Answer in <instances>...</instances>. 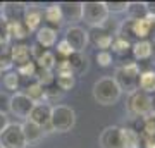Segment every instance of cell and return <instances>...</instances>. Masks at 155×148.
<instances>
[{"mask_svg": "<svg viewBox=\"0 0 155 148\" xmlns=\"http://www.w3.org/2000/svg\"><path fill=\"white\" fill-rule=\"evenodd\" d=\"M91 95H93V100L98 105L112 107V105H116L121 100L122 91H121V88L117 86V83L114 81L112 76H104L93 83Z\"/></svg>", "mask_w": 155, "mask_h": 148, "instance_id": "cell-1", "label": "cell"}, {"mask_svg": "<svg viewBox=\"0 0 155 148\" xmlns=\"http://www.w3.org/2000/svg\"><path fill=\"white\" fill-rule=\"evenodd\" d=\"M76 110L69 105H52V114H50V133H71L76 126Z\"/></svg>", "mask_w": 155, "mask_h": 148, "instance_id": "cell-2", "label": "cell"}, {"mask_svg": "<svg viewBox=\"0 0 155 148\" xmlns=\"http://www.w3.org/2000/svg\"><path fill=\"white\" fill-rule=\"evenodd\" d=\"M140 64L138 62H124L121 64L119 67H116V71H114V81L117 83V86L121 88L122 93H133L138 90V77H140Z\"/></svg>", "mask_w": 155, "mask_h": 148, "instance_id": "cell-3", "label": "cell"}, {"mask_svg": "<svg viewBox=\"0 0 155 148\" xmlns=\"http://www.w3.org/2000/svg\"><path fill=\"white\" fill-rule=\"evenodd\" d=\"M152 95L143 91H133L126 98V112L131 119H145L152 115Z\"/></svg>", "mask_w": 155, "mask_h": 148, "instance_id": "cell-4", "label": "cell"}, {"mask_svg": "<svg viewBox=\"0 0 155 148\" xmlns=\"http://www.w3.org/2000/svg\"><path fill=\"white\" fill-rule=\"evenodd\" d=\"M110 17L105 7V2H83V11H81V21H84L86 26L100 28L107 22Z\"/></svg>", "mask_w": 155, "mask_h": 148, "instance_id": "cell-5", "label": "cell"}, {"mask_svg": "<svg viewBox=\"0 0 155 148\" xmlns=\"http://www.w3.org/2000/svg\"><path fill=\"white\" fill-rule=\"evenodd\" d=\"M0 148H28L19 122H11L0 133Z\"/></svg>", "mask_w": 155, "mask_h": 148, "instance_id": "cell-6", "label": "cell"}, {"mask_svg": "<svg viewBox=\"0 0 155 148\" xmlns=\"http://www.w3.org/2000/svg\"><path fill=\"white\" fill-rule=\"evenodd\" d=\"M62 40H66L67 45L72 48V52H84L86 47L90 45L88 31H86L84 28L78 26V24H74V26H67L66 31H64V38Z\"/></svg>", "mask_w": 155, "mask_h": 148, "instance_id": "cell-7", "label": "cell"}, {"mask_svg": "<svg viewBox=\"0 0 155 148\" xmlns=\"http://www.w3.org/2000/svg\"><path fill=\"white\" fill-rule=\"evenodd\" d=\"M33 102L22 93V91H16L11 95V102H9V112L12 115H16L21 121H28V115L33 109Z\"/></svg>", "mask_w": 155, "mask_h": 148, "instance_id": "cell-8", "label": "cell"}, {"mask_svg": "<svg viewBox=\"0 0 155 148\" xmlns=\"http://www.w3.org/2000/svg\"><path fill=\"white\" fill-rule=\"evenodd\" d=\"M127 28L138 40H148L152 31H155V17L145 16L140 19H134V21L127 19Z\"/></svg>", "mask_w": 155, "mask_h": 148, "instance_id": "cell-9", "label": "cell"}, {"mask_svg": "<svg viewBox=\"0 0 155 148\" xmlns=\"http://www.w3.org/2000/svg\"><path fill=\"white\" fill-rule=\"evenodd\" d=\"M50 114H52V105L45 104V102L35 104L28 115V121H31L33 124L43 127L45 131L50 133Z\"/></svg>", "mask_w": 155, "mask_h": 148, "instance_id": "cell-10", "label": "cell"}, {"mask_svg": "<svg viewBox=\"0 0 155 148\" xmlns=\"http://www.w3.org/2000/svg\"><path fill=\"white\" fill-rule=\"evenodd\" d=\"M100 148H122L121 126H107L102 129L98 136Z\"/></svg>", "mask_w": 155, "mask_h": 148, "instance_id": "cell-11", "label": "cell"}, {"mask_svg": "<svg viewBox=\"0 0 155 148\" xmlns=\"http://www.w3.org/2000/svg\"><path fill=\"white\" fill-rule=\"evenodd\" d=\"M64 17V22H69L74 26V22L81 21V11H83V2H61L59 4Z\"/></svg>", "mask_w": 155, "mask_h": 148, "instance_id": "cell-12", "label": "cell"}, {"mask_svg": "<svg viewBox=\"0 0 155 148\" xmlns=\"http://www.w3.org/2000/svg\"><path fill=\"white\" fill-rule=\"evenodd\" d=\"M57 36H59V33H57L55 28L41 26L38 31L35 33V38H36L35 43L40 45L43 50H48V48H52V47L57 45Z\"/></svg>", "mask_w": 155, "mask_h": 148, "instance_id": "cell-13", "label": "cell"}, {"mask_svg": "<svg viewBox=\"0 0 155 148\" xmlns=\"http://www.w3.org/2000/svg\"><path fill=\"white\" fill-rule=\"evenodd\" d=\"M88 35H90V41L98 48V52H109L112 40H114V36L110 33H107L104 28H93L91 31H88Z\"/></svg>", "mask_w": 155, "mask_h": 148, "instance_id": "cell-14", "label": "cell"}, {"mask_svg": "<svg viewBox=\"0 0 155 148\" xmlns=\"http://www.w3.org/2000/svg\"><path fill=\"white\" fill-rule=\"evenodd\" d=\"M41 22H43V11L29 5L24 14V19H22V24L28 29V33H36L41 28Z\"/></svg>", "mask_w": 155, "mask_h": 148, "instance_id": "cell-15", "label": "cell"}, {"mask_svg": "<svg viewBox=\"0 0 155 148\" xmlns=\"http://www.w3.org/2000/svg\"><path fill=\"white\" fill-rule=\"evenodd\" d=\"M11 50V57H12V64L16 67H21L24 64L31 62V50H29V45L26 43H14L12 47H9Z\"/></svg>", "mask_w": 155, "mask_h": 148, "instance_id": "cell-16", "label": "cell"}, {"mask_svg": "<svg viewBox=\"0 0 155 148\" xmlns=\"http://www.w3.org/2000/svg\"><path fill=\"white\" fill-rule=\"evenodd\" d=\"M21 129H22V134H24V140H26V145H36L47 134L43 127L33 124L31 121H24L21 124Z\"/></svg>", "mask_w": 155, "mask_h": 148, "instance_id": "cell-17", "label": "cell"}, {"mask_svg": "<svg viewBox=\"0 0 155 148\" xmlns=\"http://www.w3.org/2000/svg\"><path fill=\"white\" fill-rule=\"evenodd\" d=\"M69 66H71V71L74 76H83L84 72L88 71L90 67V61H88V55L84 52H74V54L67 59Z\"/></svg>", "mask_w": 155, "mask_h": 148, "instance_id": "cell-18", "label": "cell"}, {"mask_svg": "<svg viewBox=\"0 0 155 148\" xmlns=\"http://www.w3.org/2000/svg\"><path fill=\"white\" fill-rule=\"evenodd\" d=\"M131 54H133L134 61H148L153 55V41L138 40L136 43L131 45Z\"/></svg>", "mask_w": 155, "mask_h": 148, "instance_id": "cell-19", "label": "cell"}, {"mask_svg": "<svg viewBox=\"0 0 155 148\" xmlns=\"http://www.w3.org/2000/svg\"><path fill=\"white\" fill-rule=\"evenodd\" d=\"M43 19L48 22L50 28H55V29H59V28L64 24V17H62V12H61L59 4H50V5L45 7Z\"/></svg>", "mask_w": 155, "mask_h": 148, "instance_id": "cell-20", "label": "cell"}, {"mask_svg": "<svg viewBox=\"0 0 155 148\" xmlns=\"http://www.w3.org/2000/svg\"><path fill=\"white\" fill-rule=\"evenodd\" d=\"M138 90L143 93H155V69H143L138 77Z\"/></svg>", "mask_w": 155, "mask_h": 148, "instance_id": "cell-21", "label": "cell"}, {"mask_svg": "<svg viewBox=\"0 0 155 148\" xmlns=\"http://www.w3.org/2000/svg\"><path fill=\"white\" fill-rule=\"evenodd\" d=\"M55 84L62 93H67L76 86V76L72 71H55Z\"/></svg>", "mask_w": 155, "mask_h": 148, "instance_id": "cell-22", "label": "cell"}, {"mask_svg": "<svg viewBox=\"0 0 155 148\" xmlns=\"http://www.w3.org/2000/svg\"><path fill=\"white\" fill-rule=\"evenodd\" d=\"M122 133V148H140L141 136L134 131V127H121Z\"/></svg>", "mask_w": 155, "mask_h": 148, "instance_id": "cell-23", "label": "cell"}, {"mask_svg": "<svg viewBox=\"0 0 155 148\" xmlns=\"http://www.w3.org/2000/svg\"><path fill=\"white\" fill-rule=\"evenodd\" d=\"M45 91H47V88H43L41 84L33 81L26 86V90H24L22 93L26 95L33 104H41V102H45Z\"/></svg>", "mask_w": 155, "mask_h": 148, "instance_id": "cell-24", "label": "cell"}, {"mask_svg": "<svg viewBox=\"0 0 155 148\" xmlns=\"http://www.w3.org/2000/svg\"><path fill=\"white\" fill-rule=\"evenodd\" d=\"M38 69H45V71H55L57 66V57L52 50H43V54L40 55L38 59L35 61Z\"/></svg>", "mask_w": 155, "mask_h": 148, "instance_id": "cell-25", "label": "cell"}, {"mask_svg": "<svg viewBox=\"0 0 155 148\" xmlns=\"http://www.w3.org/2000/svg\"><path fill=\"white\" fill-rule=\"evenodd\" d=\"M2 84L5 90L12 91V93H16L19 91V86H21V77L19 74L16 72V69H12V71H7L2 74Z\"/></svg>", "mask_w": 155, "mask_h": 148, "instance_id": "cell-26", "label": "cell"}, {"mask_svg": "<svg viewBox=\"0 0 155 148\" xmlns=\"http://www.w3.org/2000/svg\"><path fill=\"white\" fill-rule=\"evenodd\" d=\"M5 31L11 40H24L29 35L22 22H5Z\"/></svg>", "mask_w": 155, "mask_h": 148, "instance_id": "cell-27", "label": "cell"}, {"mask_svg": "<svg viewBox=\"0 0 155 148\" xmlns=\"http://www.w3.org/2000/svg\"><path fill=\"white\" fill-rule=\"evenodd\" d=\"M131 41L124 36V35H117L116 38L112 40V45H110V48L114 54L117 55H126L127 52H131Z\"/></svg>", "mask_w": 155, "mask_h": 148, "instance_id": "cell-28", "label": "cell"}, {"mask_svg": "<svg viewBox=\"0 0 155 148\" xmlns=\"http://www.w3.org/2000/svg\"><path fill=\"white\" fill-rule=\"evenodd\" d=\"M35 81L41 84L43 88H50V84L55 83V72L54 71H45V69H36Z\"/></svg>", "mask_w": 155, "mask_h": 148, "instance_id": "cell-29", "label": "cell"}, {"mask_svg": "<svg viewBox=\"0 0 155 148\" xmlns=\"http://www.w3.org/2000/svg\"><path fill=\"white\" fill-rule=\"evenodd\" d=\"M140 136L141 138H148V140H155V115H148V117H145L143 119Z\"/></svg>", "mask_w": 155, "mask_h": 148, "instance_id": "cell-30", "label": "cell"}, {"mask_svg": "<svg viewBox=\"0 0 155 148\" xmlns=\"http://www.w3.org/2000/svg\"><path fill=\"white\" fill-rule=\"evenodd\" d=\"M127 16H129V21H134V19H140V17L147 16V9H145V2H129V7H127Z\"/></svg>", "mask_w": 155, "mask_h": 148, "instance_id": "cell-31", "label": "cell"}, {"mask_svg": "<svg viewBox=\"0 0 155 148\" xmlns=\"http://www.w3.org/2000/svg\"><path fill=\"white\" fill-rule=\"evenodd\" d=\"M14 69V64H12V57H11V50H9V45L7 47H2L0 48V71L7 72Z\"/></svg>", "mask_w": 155, "mask_h": 148, "instance_id": "cell-32", "label": "cell"}, {"mask_svg": "<svg viewBox=\"0 0 155 148\" xmlns=\"http://www.w3.org/2000/svg\"><path fill=\"white\" fill-rule=\"evenodd\" d=\"M36 64H35V61L28 62V64H24V66L21 67H16V72L19 74V77H35V74H36Z\"/></svg>", "mask_w": 155, "mask_h": 148, "instance_id": "cell-33", "label": "cell"}, {"mask_svg": "<svg viewBox=\"0 0 155 148\" xmlns=\"http://www.w3.org/2000/svg\"><path fill=\"white\" fill-rule=\"evenodd\" d=\"M62 97H64V93H62L59 88L57 86H54V88L50 86V88H47V91H45V104H48V105L50 104H57Z\"/></svg>", "mask_w": 155, "mask_h": 148, "instance_id": "cell-34", "label": "cell"}, {"mask_svg": "<svg viewBox=\"0 0 155 148\" xmlns=\"http://www.w3.org/2000/svg\"><path fill=\"white\" fill-rule=\"evenodd\" d=\"M105 7L109 14H122L127 11L129 2H105Z\"/></svg>", "mask_w": 155, "mask_h": 148, "instance_id": "cell-35", "label": "cell"}, {"mask_svg": "<svg viewBox=\"0 0 155 148\" xmlns=\"http://www.w3.org/2000/svg\"><path fill=\"white\" fill-rule=\"evenodd\" d=\"M95 62H97L100 67H110L114 59H112L110 52H97V54H95Z\"/></svg>", "mask_w": 155, "mask_h": 148, "instance_id": "cell-36", "label": "cell"}, {"mask_svg": "<svg viewBox=\"0 0 155 148\" xmlns=\"http://www.w3.org/2000/svg\"><path fill=\"white\" fill-rule=\"evenodd\" d=\"M55 50H57V54L61 55L62 59H69L74 52H72V48L67 45V41L66 40H61V41H57V45H55Z\"/></svg>", "mask_w": 155, "mask_h": 148, "instance_id": "cell-37", "label": "cell"}, {"mask_svg": "<svg viewBox=\"0 0 155 148\" xmlns=\"http://www.w3.org/2000/svg\"><path fill=\"white\" fill-rule=\"evenodd\" d=\"M9 102H11V95L0 91V112L2 114H9Z\"/></svg>", "mask_w": 155, "mask_h": 148, "instance_id": "cell-38", "label": "cell"}, {"mask_svg": "<svg viewBox=\"0 0 155 148\" xmlns=\"http://www.w3.org/2000/svg\"><path fill=\"white\" fill-rule=\"evenodd\" d=\"M9 124H11V121H9V114H2V112H0V133L4 131Z\"/></svg>", "mask_w": 155, "mask_h": 148, "instance_id": "cell-39", "label": "cell"}, {"mask_svg": "<svg viewBox=\"0 0 155 148\" xmlns=\"http://www.w3.org/2000/svg\"><path fill=\"white\" fill-rule=\"evenodd\" d=\"M145 9H147V16L155 17V2H145Z\"/></svg>", "mask_w": 155, "mask_h": 148, "instance_id": "cell-40", "label": "cell"}, {"mask_svg": "<svg viewBox=\"0 0 155 148\" xmlns=\"http://www.w3.org/2000/svg\"><path fill=\"white\" fill-rule=\"evenodd\" d=\"M141 146H145V148H155V140L141 138Z\"/></svg>", "mask_w": 155, "mask_h": 148, "instance_id": "cell-41", "label": "cell"}, {"mask_svg": "<svg viewBox=\"0 0 155 148\" xmlns=\"http://www.w3.org/2000/svg\"><path fill=\"white\" fill-rule=\"evenodd\" d=\"M152 115H155V97L152 98Z\"/></svg>", "mask_w": 155, "mask_h": 148, "instance_id": "cell-42", "label": "cell"}, {"mask_svg": "<svg viewBox=\"0 0 155 148\" xmlns=\"http://www.w3.org/2000/svg\"><path fill=\"white\" fill-rule=\"evenodd\" d=\"M153 54H155V41H153Z\"/></svg>", "mask_w": 155, "mask_h": 148, "instance_id": "cell-43", "label": "cell"}, {"mask_svg": "<svg viewBox=\"0 0 155 148\" xmlns=\"http://www.w3.org/2000/svg\"><path fill=\"white\" fill-rule=\"evenodd\" d=\"M0 12H2V4H0Z\"/></svg>", "mask_w": 155, "mask_h": 148, "instance_id": "cell-44", "label": "cell"}, {"mask_svg": "<svg viewBox=\"0 0 155 148\" xmlns=\"http://www.w3.org/2000/svg\"><path fill=\"white\" fill-rule=\"evenodd\" d=\"M2 74H4V72H2V71H0V77H2Z\"/></svg>", "mask_w": 155, "mask_h": 148, "instance_id": "cell-45", "label": "cell"}]
</instances>
